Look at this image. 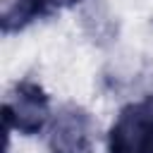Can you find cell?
<instances>
[{
	"label": "cell",
	"instance_id": "6da1fadb",
	"mask_svg": "<svg viewBox=\"0 0 153 153\" xmlns=\"http://www.w3.org/2000/svg\"><path fill=\"white\" fill-rule=\"evenodd\" d=\"M108 153H153V98L127 103L110 131Z\"/></svg>",
	"mask_w": 153,
	"mask_h": 153
},
{
	"label": "cell",
	"instance_id": "3957f363",
	"mask_svg": "<svg viewBox=\"0 0 153 153\" xmlns=\"http://www.w3.org/2000/svg\"><path fill=\"white\" fill-rule=\"evenodd\" d=\"M50 153H93V120L81 105H62L50 124Z\"/></svg>",
	"mask_w": 153,
	"mask_h": 153
},
{
	"label": "cell",
	"instance_id": "277c9868",
	"mask_svg": "<svg viewBox=\"0 0 153 153\" xmlns=\"http://www.w3.org/2000/svg\"><path fill=\"white\" fill-rule=\"evenodd\" d=\"M76 2H81V0H2V14H0L2 33L22 31L31 22L48 17L57 10L72 7Z\"/></svg>",
	"mask_w": 153,
	"mask_h": 153
},
{
	"label": "cell",
	"instance_id": "7a4b0ae2",
	"mask_svg": "<svg viewBox=\"0 0 153 153\" xmlns=\"http://www.w3.org/2000/svg\"><path fill=\"white\" fill-rule=\"evenodd\" d=\"M2 115L7 129H17L24 136H33L45 127L50 117V98L41 84L24 79L12 88L10 98L2 105Z\"/></svg>",
	"mask_w": 153,
	"mask_h": 153
}]
</instances>
